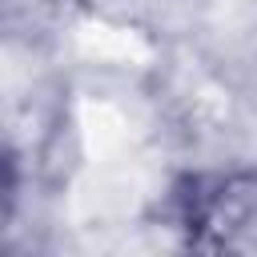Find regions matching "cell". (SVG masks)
Here are the masks:
<instances>
[{
  "instance_id": "6da1fadb",
  "label": "cell",
  "mask_w": 257,
  "mask_h": 257,
  "mask_svg": "<svg viewBox=\"0 0 257 257\" xmlns=\"http://www.w3.org/2000/svg\"><path fill=\"white\" fill-rule=\"evenodd\" d=\"M177 225L189 245L213 253H257V173H197L185 177L177 197Z\"/></svg>"
}]
</instances>
